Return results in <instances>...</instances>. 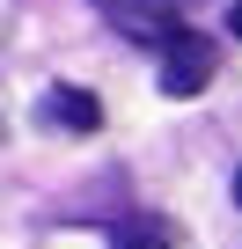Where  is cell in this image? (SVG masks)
<instances>
[{
	"instance_id": "1",
	"label": "cell",
	"mask_w": 242,
	"mask_h": 249,
	"mask_svg": "<svg viewBox=\"0 0 242 249\" xmlns=\"http://www.w3.org/2000/svg\"><path fill=\"white\" fill-rule=\"evenodd\" d=\"M213 73H220V44H213V37H198L191 22H176V30L162 37V95H176V103H184V95H198Z\"/></svg>"
},
{
	"instance_id": "2",
	"label": "cell",
	"mask_w": 242,
	"mask_h": 249,
	"mask_svg": "<svg viewBox=\"0 0 242 249\" xmlns=\"http://www.w3.org/2000/svg\"><path fill=\"white\" fill-rule=\"evenodd\" d=\"M95 8H103L110 30H125V37H140V44H162V37L184 22L191 0H95Z\"/></svg>"
},
{
	"instance_id": "3",
	"label": "cell",
	"mask_w": 242,
	"mask_h": 249,
	"mask_svg": "<svg viewBox=\"0 0 242 249\" xmlns=\"http://www.w3.org/2000/svg\"><path fill=\"white\" fill-rule=\"evenodd\" d=\"M44 124H59V132H95V124H103V103L88 88L59 81V88H44Z\"/></svg>"
},
{
	"instance_id": "4",
	"label": "cell",
	"mask_w": 242,
	"mask_h": 249,
	"mask_svg": "<svg viewBox=\"0 0 242 249\" xmlns=\"http://www.w3.org/2000/svg\"><path fill=\"white\" fill-rule=\"evenodd\" d=\"M110 249H176V227L154 220V213H132V220L110 227Z\"/></svg>"
},
{
	"instance_id": "5",
	"label": "cell",
	"mask_w": 242,
	"mask_h": 249,
	"mask_svg": "<svg viewBox=\"0 0 242 249\" xmlns=\"http://www.w3.org/2000/svg\"><path fill=\"white\" fill-rule=\"evenodd\" d=\"M227 30H235V37H242V0H235V8H227Z\"/></svg>"
},
{
	"instance_id": "6",
	"label": "cell",
	"mask_w": 242,
	"mask_h": 249,
	"mask_svg": "<svg viewBox=\"0 0 242 249\" xmlns=\"http://www.w3.org/2000/svg\"><path fill=\"white\" fill-rule=\"evenodd\" d=\"M235 205H242V169H235Z\"/></svg>"
}]
</instances>
